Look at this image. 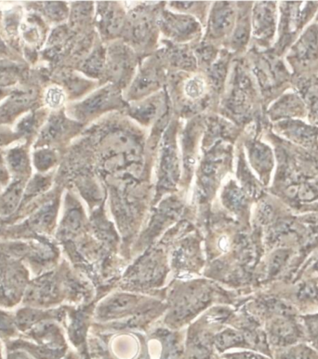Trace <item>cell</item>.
<instances>
[{"label": "cell", "mask_w": 318, "mask_h": 359, "mask_svg": "<svg viewBox=\"0 0 318 359\" xmlns=\"http://www.w3.org/2000/svg\"><path fill=\"white\" fill-rule=\"evenodd\" d=\"M279 8V36L275 54L280 57L291 47L306 24L313 19L317 11L318 1H284L280 3Z\"/></svg>", "instance_id": "1"}, {"label": "cell", "mask_w": 318, "mask_h": 359, "mask_svg": "<svg viewBox=\"0 0 318 359\" xmlns=\"http://www.w3.org/2000/svg\"><path fill=\"white\" fill-rule=\"evenodd\" d=\"M308 327L310 330L311 336L318 347V318L311 319L310 322H309Z\"/></svg>", "instance_id": "23"}, {"label": "cell", "mask_w": 318, "mask_h": 359, "mask_svg": "<svg viewBox=\"0 0 318 359\" xmlns=\"http://www.w3.org/2000/svg\"><path fill=\"white\" fill-rule=\"evenodd\" d=\"M22 181L16 182L15 184L11 185L5 195L2 196L1 201H0V209L5 213L13 212L14 209L19 204L20 199H21L22 193Z\"/></svg>", "instance_id": "11"}, {"label": "cell", "mask_w": 318, "mask_h": 359, "mask_svg": "<svg viewBox=\"0 0 318 359\" xmlns=\"http://www.w3.org/2000/svg\"><path fill=\"white\" fill-rule=\"evenodd\" d=\"M280 359H318V355L308 347L298 346L284 353Z\"/></svg>", "instance_id": "14"}, {"label": "cell", "mask_w": 318, "mask_h": 359, "mask_svg": "<svg viewBox=\"0 0 318 359\" xmlns=\"http://www.w3.org/2000/svg\"><path fill=\"white\" fill-rule=\"evenodd\" d=\"M54 161H55V155L52 151L41 150L35 154V164L39 170L49 169L53 166Z\"/></svg>", "instance_id": "16"}, {"label": "cell", "mask_w": 318, "mask_h": 359, "mask_svg": "<svg viewBox=\"0 0 318 359\" xmlns=\"http://www.w3.org/2000/svg\"><path fill=\"white\" fill-rule=\"evenodd\" d=\"M18 79V69L14 65L0 64V86L15 83Z\"/></svg>", "instance_id": "15"}, {"label": "cell", "mask_w": 318, "mask_h": 359, "mask_svg": "<svg viewBox=\"0 0 318 359\" xmlns=\"http://www.w3.org/2000/svg\"><path fill=\"white\" fill-rule=\"evenodd\" d=\"M307 115L305 102L297 93L283 94L274 102L269 109V116L272 121H286L303 118Z\"/></svg>", "instance_id": "6"}, {"label": "cell", "mask_w": 318, "mask_h": 359, "mask_svg": "<svg viewBox=\"0 0 318 359\" xmlns=\"http://www.w3.org/2000/svg\"><path fill=\"white\" fill-rule=\"evenodd\" d=\"M46 102L52 108L61 107L64 102V93L59 88H52L48 90Z\"/></svg>", "instance_id": "20"}, {"label": "cell", "mask_w": 318, "mask_h": 359, "mask_svg": "<svg viewBox=\"0 0 318 359\" xmlns=\"http://www.w3.org/2000/svg\"><path fill=\"white\" fill-rule=\"evenodd\" d=\"M227 358L229 359H268L251 352L235 353V354L230 355Z\"/></svg>", "instance_id": "22"}, {"label": "cell", "mask_w": 318, "mask_h": 359, "mask_svg": "<svg viewBox=\"0 0 318 359\" xmlns=\"http://www.w3.org/2000/svg\"><path fill=\"white\" fill-rule=\"evenodd\" d=\"M251 158L255 169L261 175H269L274 167V154L262 142H255L251 148Z\"/></svg>", "instance_id": "9"}, {"label": "cell", "mask_w": 318, "mask_h": 359, "mask_svg": "<svg viewBox=\"0 0 318 359\" xmlns=\"http://www.w3.org/2000/svg\"><path fill=\"white\" fill-rule=\"evenodd\" d=\"M259 79L265 93L271 96L277 93L279 94L291 81V76L279 56L272 53L263 59L259 68Z\"/></svg>", "instance_id": "4"}, {"label": "cell", "mask_w": 318, "mask_h": 359, "mask_svg": "<svg viewBox=\"0 0 318 359\" xmlns=\"http://www.w3.org/2000/svg\"><path fill=\"white\" fill-rule=\"evenodd\" d=\"M254 35L261 41L269 43L274 39L277 27V3H257L254 13Z\"/></svg>", "instance_id": "5"}, {"label": "cell", "mask_w": 318, "mask_h": 359, "mask_svg": "<svg viewBox=\"0 0 318 359\" xmlns=\"http://www.w3.org/2000/svg\"><path fill=\"white\" fill-rule=\"evenodd\" d=\"M297 93L305 102L309 121L313 126L318 125V74L296 76L294 81Z\"/></svg>", "instance_id": "7"}, {"label": "cell", "mask_w": 318, "mask_h": 359, "mask_svg": "<svg viewBox=\"0 0 318 359\" xmlns=\"http://www.w3.org/2000/svg\"><path fill=\"white\" fill-rule=\"evenodd\" d=\"M205 90V85L200 79H193L186 85V95L191 99H197L202 95Z\"/></svg>", "instance_id": "17"}, {"label": "cell", "mask_w": 318, "mask_h": 359, "mask_svg": "<svg viewBox=\"0 0 318 359\" xmlns=\"http://www.w3.org/2000/svg\"><path fill=\"white\" fill-rule=\"evenodd\" d=\"M297 76L310 72L318 65V24L311 25L289 48L286 55Z\"/></svg>", "instance_id": "2"}, {"label": "cell", "mask_w": 318, "mask_h": 359, "mask_svg": "<svg viewBox=\"0 0 318 359\" xmlns=\"http://www.w3.org/2000/svg\"><path fill=\"white\" fill-rule=\"evenodd\" d=\"M8 164L17 173H25L28 169L27 154L22 148H15L8 154Z\"/></svg>", "instance_id": "12"}, {"label": "cell", "mask_w": 318, "mask_h": 359, "mask_svg": "<svg viewBox=\"0 0 318 359\" xmlns=\"http://www.w3.org/2000/svg\"><path fill=\"white\" fill-rule=\"evenodd\" d=\"M216 344H217L219 349L224 350L233 346H244V344H246V340L240 333L230 332L229 330V332H226L218 336Z\"/></svg>", "instance_id": "13"}, {"label": "cell", "mask_w": 318, "mask_h": 359, "mask_svg": "<svg viewBox=\"0 0 318 359\" xmlns=\"http://www.w3.org/2000/svg\"><path fill=\"white\" fill-rule=\"evenodd\" d=\"M318 294L317 287L313 283H306L300 289V299H313Z\"/></svg>", "instance_id": "21"}, {"label": "cell", "mask_w": 318, "mask_h": 359, "mask_svg": "<svg viewBox=\"0 0 318 359\" xmlns=\"http://www.w3.org/2000/svg\"><path fill=\"white\" fill-rule=\"evenodd\" d=\"M278 135L307 151H318V128L299 119H286L275 125Z\"/></svg>", "instance_id": "3"}, {"label": "cell", "mask_w": 318, "mask_h": 359, "mask_svg": "<svg viewBox=\"0 0 318 359\" xmlns=\"http://www.w3.org/2000/svg\"><path fill=\"white\" fill-rule=\"evenodd\" d=\"M62 132L61 122L59 121H53L43 130L41 135V140L43 142L53 141L54 139L59 136L60 133Z\"/></svg>", "instance_id": "19"}, {"label": "cell", "mask_w": 318, "mask_h": 359, "mask_svg": "<svg viewBox=\"0 0 318 359\" xmlns=\"http://www.w3.org/2000/svg\"><path fill=\"white\" fill-rule=\"evenodd\" d=\"M300 337L298 327L291 322L278 320L272 325L271 330V341L278 346H288L296 343Z\"/></svg>", "instance_id": "8"}, {"label": "cell", "mask_w": 318, "mask_h": 359, "mask_svg": "<svg viewBox=\"0 0 318 359\" xmlns=\"http://www.w3.org/2000/svg\"><path fill=\"white\" fill-rule=\"evenodd\" d=\"M32 100L33 96L30 93H18L11 97L0 109V118H13L15 114L22 110V108L27 107Z\"/></svg>", "instance_id": "10"}, {"label": "cell", "mask_w": 318, "mask_h": 359, "mask_svg": "<svg viewBox=\"0 0 318 359\" xmlns=\"http://www.w3.org/2000/svg\"><path fill=\"white\" fill-rule=\"evenodd\" d=\"M289 257V252L286 250H279L275 253L269 264V271L271 275H275L286 263Z\"/></svg>", "instance_id": "18"}]
</instances>
